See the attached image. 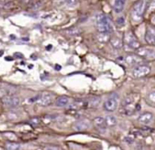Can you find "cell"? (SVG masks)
Segmentation results:
<instances>
[{
    "instance_id": "cell-1",
    "label": "cell",
    "mask_w": 155,
    "mask_h": 150,
    "mask_svg": "<svg viewBox=\"0 0 155 150\" xmlns=\"http://www.w3.org/2000/svg\"><path fill=\"white\" fill-rule=\"evenodd\" d=\"M97 30L99 33H107L110 34L113 32V24L111 18L105 14H99L96 18Z\"/></svg>"
},
{
    "instance_id": "cell-2",
    "label": "cell",
    "mask_w": 155,
    "mask_h": 150,
    "mask_svg": "<svg viewBox=\"0 0 155 150\" xmlns=\"http://www.w3.org/2000/svg\"><path fill=\"white\" fill-rule=\"evenodd\" d=\"M144 9H145V1L144 0L138 1L134 5V8H133V12H132L133 18L135 21H139L143 17V14L144 13Z\"/></svg>"
},
{
    "instance_id": "cell-3",
    "label": "cell",
    "mask_w": 155,
    "mask_h": 150,
    "mask_svg": "<svg viewBox=\"0 0 155 150\" xmlns=\"http://www.w3.org/2000/svg\"><path fill=\"white\" fill-rule=\"evenodd\" d=\"M136 53L138 56H140L143 59L145 60H154L155 52L153 48L149 47H139L136 49Z\"/></svg>"
},
{
    "instance_id": "cell-4",
    "label": "cell",
    "mask_w": 155,
    "mask_h": 150,
    "mask_svg": "<svg viewBox=\"0 0 155 150\" xmlns=\"http://www.w3.org/2000/svg\"><path fill=\"white\" fill-rule=\"evenodd\" d=\"M118 95L114 93L113 95H111L105 101H104V108L106 111H109V112H112V111H114L117 107H118Z\"/></svg>"
},
{
    "instance_id": "cell-5",
    "label": "cell",
    "mask_w": 155,
    "mask_h": 150,
    "mask_svg": "<svg viewBox=\"0 0 155 150\" xmlns=\"http://www.w3.org/2000/svg\"><path fill=\"white\" fill-rule=\"evenodd\" d=\"M54 102V95L50 92H43L36 99V103L42 107H47Z\"/></svg>"
},
{
    "instance_id": "cell-6",
    "label": "cell",
    "mask_w": 155,
    "mask_h": 150,
    "mask_svg": "<svg viewBox=\"0 0 155 150\" xmlns=\"http://www.w3.org/2000/svg\"><path fill=\"white\" fill-rule=\"evenodd\" d=\"M124 43L132 49L136 50L137 48L140 47V43L136 36L132 33V32H127L124 34Z\"/></svg>"
},
{
    "instance_id": "cell-7",
    "label": "cell",
    "mask_w": 155,
    "mask_h": 150,
    "mask_svg": "<svg viewBox=\"0 0 155 150\" xmlns=\"http://www.w3.org/2000/svg\"><path fill=\"white\" fill-rule=\"evenodd\" d=\"M151 68L148 65H138L133 71V75L135 78H143L150 74Z\"/></svg>"
},
{
    "instance_id": "cell-8",
    "label": "cell",
    "mask_w": 155,
    "mask_h": 150,
    "mask_svg": "<svg viewBox=\"0 0 155 150\" xmlns=\"http://www.w3.org/2000/svg\"><path fill=\"white\" fill-rule=\"evenodd\" d=\"M3 102L8 108H15L20 104V99L15 95H7L3 98Z\"/></svg>"
},
{
    "instance_id": "cell-9",
    "label": "cell",
    "mask_w": 155,
    "mask_h": 150,
    "mask_svg": "<svg viewBox=\"0 0 155 150\" xmlns=\"http://www.w3.org/2000/svg\"><path fill=\"white\" fill-rule=\"evenodd\" d=\"M124 62L128 66H138L143 62V59L135 54H128L124 57Z\"/></svg>"
},
{
    "instance_id": "cell-10",
    "label": "cell",
    "mask_w": 155,
    "mask_h": 150,
    "mask_svg": "<svg viewBox=\"0 0 155 150\" xmlns=\"http://www.w3.org/2000/svg\"><path fill=\"white\" fill-rule=\"evenodd\" d=\"M91 126H92V123L88 120H78L74 122L73 125V129L76 131H85L89 129Z\"/></svg>"
},
{
    "instance_id": "cell-11",
    "label": "cell",
    "mask_w": 155,
    "mask_h": 150,
    "mask_svg": "<svg viewBox=\"0 0 155 150\" xmlns=\"http://www.w3.org/2000/svg\"><path fill=\"white\" fill-rule=\"evenodd\" d=\"M93 123H94V126L95 127V129H96L98 131H100V132H102V133H104V132L106 131L107 126H106V123H105V121H104V118L97 117V118H95V119L94 120Z\"/></svg>"
},
{
    "instance_id": "cell-12",
    "label": "cell",
    "mask_w": 155,
    "mask_h": 150,
    "mask_svg": "<svg viewBox=\"0 0 155 150\" xmlns=\"http://www.w3.org/2000/svg\"><path fill=\"white\" fill-rule=\"evenodd\" d=\"M153 120V114L152 112H144L138 118V121L143 125H149Z\"/></svg>"
},
{
    "instance_id": "cell-13",
    "label": "cell",
    "mask_w": 155,
    "mask_h": 150,
    "mask_svg": "<svg viewBox=\"0 0 155 150\" xmlns=\"http://www.w3.org/2000/svg\"><path fill=\"white\" fill-rule=\"evenodd\" d=\"M145 41L151 45L155 44V31L153 26L147 27L146 34H145Z\"/></svg>"
},
{
    "instance_id": "cell-14",
    "label": "cell",
    "mask_w": 155,
    "mask_h": 150,
    "mask_svg": "<svg viewBox=\"0 0 155 150\" xmlns=\"http://www.w3.org/2000/svg\"><path fill=\"white\" fill-rule=\"evenodd\" d=\"M110 43H111V45L115 49V50H121L123 48V41L118 38V37H112L110 38Z\"/></svg>"
},
{
    "instance_id": "cell-15",
    "label": "cell",
    "mask_w": 155,
    "mask_h": 150,
    "mask_svg": "<svg viewBox=\"0 0 155 150\" xmlns=\"http://www.w3.org/2000/svg\"><path fill=\"white\" fill-rule=\"evenodd\" d=\"M126 0H114V10L116 13H120L124 10V5H125Z\"/></svg>"
},
{
    "instance_id": "cell-16",
    "label": "cell",
    "mask_w": 155,
    "mask_h": 150,
    "mask_svg": "<svg viewBox=\"0 0 155 150\" xmlns=\"http://www.w3.org/2000/svg\"><path fill=\"white\" fill-rule=\"evenodd\" d=\"M69 103V98L66 96H61L55 101V104L57 107H65Z\"/></svg>"
},
{
    "instance_id": "cell-17",
    "label": "cell",
    "mask_w": 155,
    "mask_h": 150,
    "mask_svg": "<svg viewBox=\"0 0 155 150\" xmlns=\"http://www.w3.org/2000/svg\"><path fill=\"white\" fill-rule=\"evenodd\" d=\"M104 121L107 127H114L117 124V119L113 115H108L104 118Z\"/></svg>"
},
{
    "instance_id": "cell-18",
    "label": "cell",
    "mask_w": 155,
    "mask_h": 150,
    "mask_svg": "<svg viewBox=\"0 0 155 150\" xmlns=\"http://www.w3.org/2000/svg\"><path fill=\"white\" fill-rule=\"evenodd\" d=\"M5 148L6 150H20L21 149V145L18 143L8 142L5 145Z\"/></svg>"
},
{
    "instance_id": "cell-19",
    "label": "cell",
    "mask_w": 155,
    "mask_h": 150,
    "mask_svg": "<svg viewBox=\"0 0 155 150\" xmlns=\"http://www.w3.org/2000/svg\"><path fill=\"white\" fill-rule=\"evenodd\" d=\"M97 40L100 43H106L110 40V35L107 33H100L97 35Z\"/></svg>"
},
{
    "instance_id": "cell-20",
    "label": "cell",
    "mask_w": 155,
    "mask_h": 150,
    "mask_svg": "<svg viewBox=\"0 0 155 150\" xmlns=\"http://www.w3.org/2000/svg\"><path fill=\"white\" fill-rule=\"evenodd\" d=\"M147 102L149 104H151L152 106H153L155 103V91H152L150 93H148L147 95Z\"/></svg>"
},
{
    "instance_id": "cell-21",
    "label": "cell",
    "mask_w": 155,
    "mask_h": 150,
    "mask_svg": "<svg viewBox=\"0 0 155 150\" xmlns=\"http://www.w3.org/2000/svg\"><path fill=\"white\" fill-rule=\"evenodd\" d=\"M66 33L71 35V36H76V35H79L80 34V30L78 28H72V29H69L66 31Z\"/></svg>"
},
{
    "instance_id": "cell-22",
    "label": "cell",
    "mask_w": 155,
    "mask_h": 150,
    "mask_svg": "<svg viewBox=\"0 0 155 150\" xmlns=\"http://www.w3.org/2000/svg\"><path fill=\"white\" fill-rule=\"evenodd\" d=\"M99 102H100V99L99 98L91 99L90 101H89V106H91V107H96V106L99 105Z\"/></svg>"
},
{
    "instance_id": "cell-23",
    "label": "cell",
    "mask_w": 155,
    "mask_h": 150,
    "mask_svg": "<svg viewBox=\"0 0 155 150\" xmlns=\"http://www.w3.org/2000/svg\"><path fill=\"white\" fill-rule=\"evenodd\" d=\"M65 3L67 5L73 6V5H75L77 4V0H65Z\"/></svg>"
},
{
    "instance_id": "cell-24",
    "label": "cell",
    "mask_w": 155,
    "mask_h": 150,
    "mask_svg": "<svg viewBox=\"0 0 155 150\" xmlns=\"http://www.w3.org/2000/svg\"><path fill=\"white\" fill-rule=\"evenodd\" d=\"M45 150H59L57 148H55V147H46Z\"/></svg>"
},
{
    "instance_id": "cell-25",
    "label": "cell",
    "mask_w": 155,
    "mask_h": 150,
    "mask_svg": "<svg viewBox=\"0 0 155 150\" xmlns=\"http://www.w3.org/2000/svg\"><path fill=\"white\" fill-rule=\"evenodd\" d=\"M0 88H1V83H0Z\"/></svg>"
},
{
    "instance_id": "cell-26",
    "label": "cell",
    "mask_w": 155,
    "mask_h": 150,
    "mask_svg": "<svg viewBox=\"0 0 155 150\" xmlns=\"http://www.w3.org/2000/svg\"><path fill=\"white\" fill-rule=\"evenodd\" d=\"M0 12H1V9H0Z\"/></svg>"
}]
</instances>
